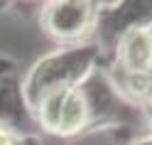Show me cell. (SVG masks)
<instances>
[{"label": "cell", "instance_id": "6", "mask_svg": "<svg viewBox=\"0 0 152 145\" xmlns=\"http://www.w3.org/2000/svg\"><path fill=\"white\" fill-rule=\"evenodd\" d=\"M110 49V71L125 76H152V25H137L120 32Z\"/></svg>", "mask_w": 152, "mask_h": 145}, {"label": "cell", "instance_id": "4", "mask_svg": "<svg viewBox=\"0 0 152 145\" xmlns=\"http://www.w3.org/2000/svg\"><path fill=\"white\" fill-rule=\"evenodd\" d=\"M34 125L54 138H76L88 133V103L81 86L47 93L32 108Z\"/></svg>", "mask_w": 152, "mask_h": 145}, {"label": "cell", "instance_id": "3", "mask_svg": "<svg viewBox=\"0 0 152 145\" xmlns=\"http://www.w3.org/2000/svg\"><path fill=\"white\" fill-rule=\"evenodd\" d=\"M81 91L88 103V133L120 128V125L125 128L142 125V111L132 106L128 99H123L106 66L93 71L81 84Z\"/></svg>", "mask_w": 152, "mask_h": 145}, {"label": "cell", "instance_id": "5", "mask_svg": "<svg viewBox=\"0 0 152 145\" xmlns=\"http://www.w3.org/2000/svg\"><path fill=\"white\" fill-rule=\"evenodd\" d=\"M32 125L34 116L22 91V74L15 59L0 57V128L30 135Z\"/></svg>", "mask_w": 152, "mask_h": 145}, {"label": "cell", "instance_id": "9", "mask_svg": "<svg viewBox=\"0 0 152 145\" xmlns=\"http://www.w3.org/2000/svg\"><path fill=\"white\" fill-rule=\"evenodd\" d=\"M130 145H152V135H145V138H140V140L130 143Z\"/></svg>", "mask_w": 152, "mask_h": 145}, {"label": "cell", "instance_id": "7", "mask_svg": "<svg viewBox=\"0 0 152 145\" xmlns=\"http://www.w3.org/2000/svg\"><path fill=\"white\" fill-rule=\"evenodd\" d=\"M0 145H39V140L32 135H22L7 128H0Z\"/></svg>", "mask_w": 152, "mask_h": 145}, {"label": "cell", "instance_id": "1", "mask_svg": "<svg viewBox=\"0 0 152 145\" xmlns=\"http://www.w3.org/2000/svg\"><path fill=\"white\" fill-rule=\"evenodd\" d=\"M101 66H103V47L98 42L56 47L44 57H39L30 66V71L22 76L25 99L30 108H34L47 93L81 86Z\"/></svg>", "mask_w": 152, "mask_h": 145}, {"label": "cell", "instance_id": "8", "mask_svg": "<svg viewBox=\"0 0 152 145\" xmlns=\"http://www.w3.org/2000/svg\"><path fill=\"white\" fill-rule=\"evenodd\" d=\"M140 111H142V123L147 125V135H152V101L145 103Z\"/></svg>", "mask_w": 152, "mask_h": 145}, {"label": "cell", "instance_id": "2", "mask_svg": "<svg viewBox=\"0 0 152 145\" xmlns=\"http://www.w3.org/2000/svg\"><path fill=\"white\" fill-rule=\"evenodd\" d=\"M101 3L91 0H49L39 10L44 35L59 47L86 44L98 30Z\"/></svg>", "mask_w": 152, "mask_h": 145}]
</instances>
